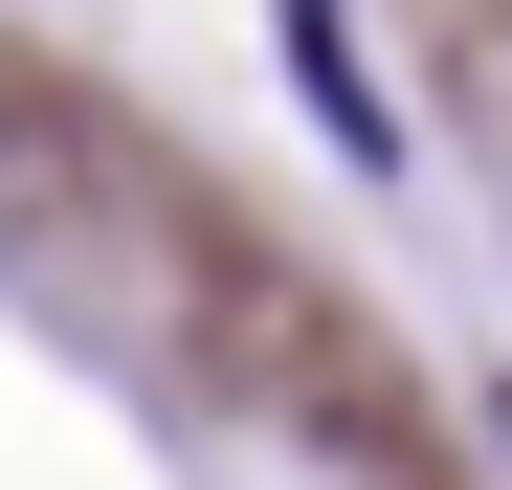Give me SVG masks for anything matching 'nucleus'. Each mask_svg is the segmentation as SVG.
<instances>
[{
  "label": "nucleus",
  "mask_w": 512,
  "mask_h": 490,
  "mask_svg": "<svg viewBox=\"0 0 512 490\" xmlns=\"http://www.w3.org/2000/svg\"><path fill=\"white\" fill-rule=\"evenodd\" d=\"M490 446H512V401H490Z\"/></svg>",
  "instance_id": "f03ea898"
},
{
  "label": "nucleus",
  "mask_w": 512,
  "mask_h": 490,
  "mask_svg": "<svg viewBox=\"0 0 512 490\" xmlns=\"http://www.w3.org/2000/svg\"><path fill=\"white\" fill-rule=\"evenodd\" d=\"M268 23H290V67H312V134H334V156H401V112L357 90V23H334V0H268Z\"/></svg>",
  "instance_id": "f257e3e1"
}]
</instances>
